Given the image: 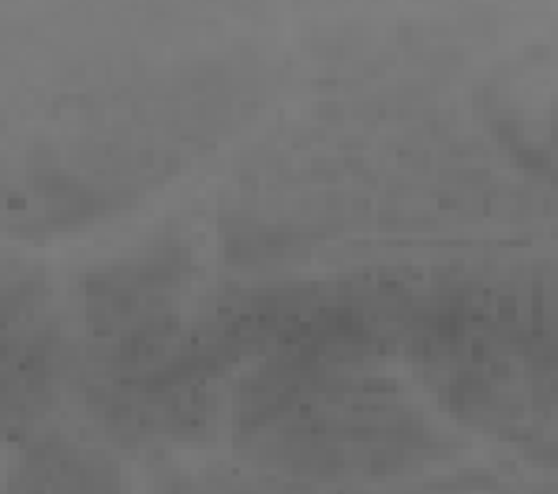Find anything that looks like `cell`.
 <instances>
[{
  "instance_id": "6da1fadb",
  "label": "cell",
  "mask_w": 558,
  "mask_h": 494,
  "mask_svg": "<svg viewBox=\"0 0 558 494\" xmlns=\"http://www.w3.org/2000/svg\"><path fill=\"white\" fill-rule=\"evenodd\" d=\"M8 494H117V487L90 457H46L15 472Z\"/></svg>"
}]
</instances>
